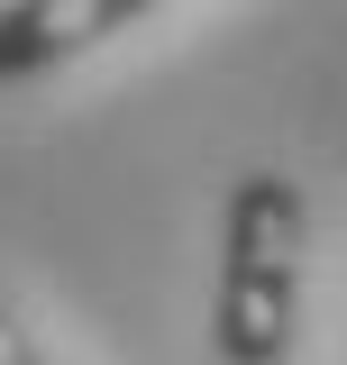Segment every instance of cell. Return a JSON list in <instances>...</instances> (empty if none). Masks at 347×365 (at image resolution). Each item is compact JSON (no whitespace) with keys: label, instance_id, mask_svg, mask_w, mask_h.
<instances>
[{"label":"cell","instance_id":"2","mask_svg":"<svg viewBox=\"0 0 347 365\" xmlns=\"http://www.w3.org/2000/svg\"><path fill=\"white\" fill-rule=\"evenodd\" d=\"M146 9L156 0H9L0 9V83H37L55 64L91 55L101 37H119Z\"/></svg>","mask_w":347,"mask_h":365},{"label":"cell","instance_id":"3","mask_svg":"<svg viewBox=\"0 0 347 365\" xmlns=\"http://www.w3.org/2000/svg\"><path fill=\"white\" fill-rule=\"evenodd\" d=\"M0 365H55V356L37 347V338H28V329L9 319V302H0Z\"/></svg>","mask_w":347,"mask_h":365},{"label":"cell","instance_id":"1","mask_svg":"<svg viewBox=\"0 0 347 365\" xmlns=\"http://www.w3.org/2000/svg\"><path fill=\"white\" fill-rule=\"evenodd\" d=\"M302 256H311V210L302 182L256 165L228 182L219 220V292H211V347L219 365H283L302 329Z\"/></svg>","mask_w":347,"mask_h":365}]
</instances>
